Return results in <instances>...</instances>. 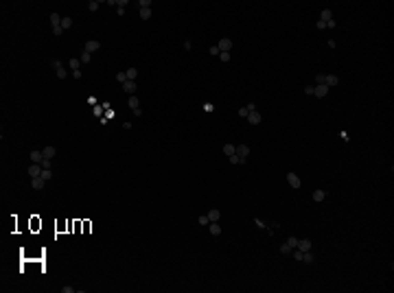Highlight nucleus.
<instances>
[{"mask_svg":"<svg viewBox=\"0 0 394 293\" xmlns=\"http://www.w3.org/2000/svg\"><path fill=\"white\" fill-rule=\"evenodd\" d=\"M217 46H219L221 53H230V51H232V39H230V37H221Z\"/></svg>","mask_w":394,"mask_h":293,"instance_id":"f257e3e1","label":"nucleus"},{"mask_svg":"<svg viewBox=\"0 0 394 293\" xmlns=\"http://www.w3.org/2000/svg\"><path fill=\"white\" fill-rule=\"evenodd\" d=\"M98 48H101V42H96V39H90V42H86L83 51L92 55V53H96V51H98Z\"/></svg>","mask_w":394,"mask_h":293,"instance_id":"f03ea898","label":"nucleus"},{"mask_svg":"<svg viewBox=\"0 0 394 293\" xmlns=\"http://www.w3.org/2000/svg\"><path fill=\"white\" fill-rule=\"evenodd\" d=\"M329 85H324V83H320V85H313V96H320V99H322V96H326L329 94Z\"/></svg>","mask_w":394,"mask_h":293,"instance_id":"7ed1b4c3","label":"nucleus"},{"mask_svg":"<svg viewBox=\"0 0 394 293\" xmlns=\"http://www.w3.org/2000/svg\"><path fill=\"white\" fill-rule=\"evenodd\" d=\"M42 171H44V166H42V164H31V166H29V175H31V180H33V177H42Z\"/></svg>","mask_w":394,"mask_h":293,"instance_id":"20e7f679","label":"nucleus"},{"mask_svg":"<svg viewBox=\"0 0 394 293\" xmlns=\"http://www.w3.org/2000/svg\"><path fill=\"white\" fill-rule=\"evenodd\" d=\"M287 182H289V186H291V188H300V186H302L300 177L296 175V173H287Z\"/></svg>","mask_w":394,"mask_h":293,"instance_id":"39448f33","label":"nucleus"},{"mask_svg":"<svg viewBox=\"0 0 394 293\" xmlns=\"http://www.w3.org/2000/svg\"><path fill=\"white\" fill-rule=\"evenodd\" d=\"M123 90H125V94H136L138 85H136V81H125L123 83Z\"/></svg>","mask_w":394,"mask_h":293,"instance_id":"423d86ee","label":"nucleus"},{"mask_svg":"<svg viewBox=\"0 0 394 293\" xmlns=\"http://www.w3.org/2000/svg\"><path fill=\"white\" fill-rule=\"evenodd\" d=\"M296 250L309 252V250H311V241H309V238H298V247H296Z\"/></svg>","mask_w":394,"mask_h":293,"instance_id":"0eeeda50","label":"nucleus"},{"mask_svg":"<svg viewBox=\"0 0 394 293\" xmlns=\"http://www.w3.org/2000/svg\"><path fill=\"white\" fill-rule=\"evenodd\" d=\"M248 153H250V146H248V144H239V146H237V155H239V158L245 160V158H248Z\"/></svg>","mask_w":394,"mask_h":293,"instance_id":"6e6552de","label":"nucleus"},{"mask_svg":"<svg viewBox=\"0 0 394 293\" xmlns=\"http://www.w3.org/2000/svg\"><path fill=\"white\" fill-rule=\"evenodd\" d=\"M208 232H210L212 236H219V234H221V228H219V223H217V221H210V223H208Z\"/></svg>","mask_w":394,"mask_h":293,"instance_id":"1a4fd4ad","label":"nucleus"},{"mask_svg":"<svg viewBox=\"0 0 394 293\" xmlns=\"http://www.w3.org/2000/svg\"><path fill=\"white\" fill-rule=\"evenodd\" d=\"M44 184H46V180H42V177H33V180H31V186H33L35 190H42Z\"/></svg>","mask_w":394,"mask_h":293,"instance_id":"9d476101","label":"nucleus"},{"mask_svg":"<svg viewBox=\"0 0 394 293\" xmlns=\"http://www.w3.org/2000/svg\"><path fill=\"white\" fill-rule=\"evenodd\" d=\"M248 120H250V125H258L261 123V114L258 112H250L248 114Z\"/></svg>","mask_w":394,"mask_h":293,"instance_id":"9b49d317","label":"nucleus"},{"mask_svg":"<svg viewBox=\"0 0 394 293\" xmlns=\"http://www.w3.org/2000/svg\"><path fill=\"white\" fill-rule=\"evenodd\" d=\"M127 103H129V107H132V109H138V107H140V99H138L136 94H132V96H129Z\"/></svg>","mask_w":394,"mask_h":293,"instance_id":"f8f14e48","label":"nucleus"},{"mask_svg":"<svg viewBox=\"0 0 394 293\" xmlns=\"http://www.w3.org/2000/svg\"><path fill=\"white\" fill-rule=\"evenodd\" d=\"M337 77L335 75H326V79H324V85H329V88H333V85H337Z\"/></svg>","mask_w":394,"mask_h":293,"instance_id":"ddd939ff","label":"nucleus"},{"mask_svg":"<svg viewBox=\"0 0 394 293\" xmlns=\"http://www.w3.org/2000/svg\"><path fill=\"white\" fill-rule=\"evenodd\" d=\"M324 197H326V192L324 190H313V201H324Z\"/></svg>","mask_w":394,"mask_h":293,"instance_id":"4468645a","label":"nucleus"},{"mask_svg":"<svg viewBox=\"0 0 394 293\" xmlns=\"http://www.w3.org/2000/svg\"><path fill=\"white\" fill-rule=\"evenodd\" d=\"M42 153H44V158H51V160H53V158H55V146H44Z\"/></svg>","mask_w":394,"mask_h":293,"instance_id":"2eb2a0df","label":"nucleus"},{"mask_svg":"<svg viewBox=\"0 0 394 293\" xmlns=\"http://www.w3.org/2000/svg\"><path fill=\"white\" fill-rule=\"evenodd\" d=\"M31 160H33L35 164H40V162L44 160V153H42V151H31Z\"/></svg>","mask_w":394,"mask_h":293,"instance_id":"dca6fc26","label":"nucleus"},{"mask_svg":"<svg viewBox=\"0 0 394 293\" xmlns=\"http://www.w3.org/2000/svg\"><path fill=\"white\" fill-rule=\"evenodd\" d=\"M68 66H70V70H79V66H81V59H79V57H72V59L68 61Z\"/></svg>","mask_w":394,"mask_h":293,"instance_id":"f3484780","label":"nucleus"},{"mask_svg":"<svg viewBox=\"0 0 394 293\" xmlns=\"http://www.w3.org/2000/svg\"><path fill=\"white\" fill-rule=\"evenodd\" d=\"M224 153H226L228 158L234 155V153H237V146H234V144H224Z\"/></svg>","mask_w":394,"mask_h":293,"instance_id":"a211bd4d","label":"nucleus"},{"mask_svg":"<svg viewBox=\"0 0 394 293\" xmlns=\"http://www.w3.org/2000/svg\"><path fill=\"white\" fill-rule=\"evenodd\" d=\"M331 18H333V13H331V9H324V11H322V13H320V20H322V22H329V20H331Z\"/></svg>","mask_w":394,"mask_h":293,"instance_id":"6ab92c4d","label":"nucleus"},{"mask_svg":"<svg viewBox=\"0 0 394 293\" xmlns=\"http://www.w3.org/2000/svg\"><path fill=\"white\" fill-rule=\"evenodd\" d=\"M219 217H221V212H219V210H217V208H215V210H210V212H208V219H210V221H219Z\"/></svg>","mask_w":394,"mask_h":293,"instance_id":"aec40b11","label":"nucleus"},{"mask_svg":"<svg viewBox=\"0 0 394 293\" xmlns=\"http://www.w3.org/2000/svg\"><path fill=\"white\" fill-rule=\"evenodd\" d=\"M79 59H81V64H90V61H92V55H90V53H86V51H83V53H81V55H79Z\"/></svg>","mask_w":394,"mask_h":293,"instance_id":"412c9836","label":"nucleus"},{"mask_svg":"<svg viewBox=\"0 0 394 293\" xmlns=\"http://www.w3.org/2000/svg\"><path fill=\"white\" fill-rule=\"evenodd\" d=\"M72 27V18H61V29L66 31V29H70Z\"/></svg>","mask_w":394,"mask_h":293,"instance_id":"4be33fe9","label":"nucleus"},{"mask_svg":"<svg viewBox=\"0 0 394 293\" xmlns=\"http://www.w3.org/2000/svg\"><path fill=\"white\" fill-rule=\"evenodd\" d=\"M136 77H138V70H136V68H129V70H127V81H134Z\"/></svg>","mask_w":394,"mask_h":293,"instance_id":"5701e85b","label":"nucleus"},{"mask_svg":"<svg viewBox=\"0 0 394 293\" xmlns=\"http://www.w3.org/2000/svg\"><path fill=\"white\" fill-rule=\"evenodd\" d=\"M287 245H289L291 250H296V247H298V238H296V236H289V238H287Z\"/></svg>","mask_w":394,"mask_h":293,"instance_id":"b1692460","label":"nucleus"},{"mask_svg":"<svg viewBox=\"0 0 394 293\" xmlns=\"http://www.w3.org/2000/svg\"><path fill=\"white\" fill-rule=\"evenodd\" d=\"M302 260H304V262H313V260H315V256H313V254H311V250H309V252H304V254H302Z\"/></svg>","mask_w":394,"mask_h":293,"instance_id":"393cba45","label":"nucleus"},{"mask_svg":"<svg viewBox=\"0 0 394 293\" xmlns=\"http://www.w3.org/2000/svg\"><path fill=\"white\" fill-rule=\"evenodd\" d=\"M51 24H53V27H57V24H61V18H59L57 13H51Z\"/></svg>","mask_w":394,"mask_h":293,"instance_id":"a878e982","label":"nucleus"},{"mask_svg":"<svg viewBox=\"0 0 394 293\" xmlns=\"http://www.w3.org/2000/svg\"><path fill=\"white\" fill-rule=\"evenodd\" d=\"M230 162H232V164H245V160H243V158H239L237 153H234V155H230Z\"/></svg>","mask_w":394,"mask_h":293,"instance_id":"bb28decb","label":"nucleus"},{"mask_svg":"<svg viewBox=\"0 0 394 293\" xmlns=\"http://www.w3.org/2000/svg\"><path fill=\"white\" fill-rule=\"evenodd\" d=\"M140 18L142 20H149L151 18V9H140Z\"/></svg>","mask_w":394,"mask_h":293,"instance_id":"cd10ccee","label":"nucleus"},{"mask_svg":"<svg viewBox=\"0 0 394 293\" xmlns=\"http://www.w3.org/2000/svg\"><path fill=\"white\" fill-rule=\"evenodd\" d=\"M68 77V72H66V68L61 66V68H57V79H66Z\"/></svg>","mask_w":394,"mask_h":293,"instance_id":"c85d7f7f","label":"nucleus"},{"mask_svg":"<svg viewBox=\"0 0 394 293\" xmlns=\"http://www.w3.org/2000/svg\"><path fill=\"white\" fill-rule=\"evenodd\" d=\"M51 177H53V173H51V168H44V171H42V180H46V182H48V180H51Z\"/></svg>","mask_w":394,"mask_h":293,"instance_id":"c756f323","label":"nucleus"},{"mask_svg":"<svg viewBox=\"0 0 394 293\" xmlns=\"http://www.w3.org/2000/svg\"><path fill=\"white\" fill-rule=\"evenodd\" d=\"M40 164H42V166H44V168H51V166H53V162H51V158H44V160H42V162H40Z\"/></svg>","mask_w":394,"mask_h":293,"instance_id":"7c9ffc66","label":"nucleus"},{"mask_svg":"<svg viewBox=\"0 0 394 293\" xmlns=\"http://www.w3.org/2000/svg\"><path fill=\"white\" fill-rule=\"evenodd\" d=\"M219 53H221V51H219V46H217V44H215V46H210V55H212V57H219Z\"/></svg>","mask_w":394,"mask_h":293,"instance_id":"2f4dec72","label":"nucleus"},{"mask_svg":"<svg viewBox=\"0 0 394 293\" xmlns=\"http://www.w3.org/2000/svg\"><path fill=\"white\" fill-rule=\"evenodd\" d=\"M116 79H118L120 83H125V81H127V72H118V75H116Z\"/></svg>","mask_w":394,"mask_h":293,"instance_id":"473e14b6","label":"nucleus"},{"mask_svg":"<svg viewBox=\"0 0 394 293\" xmlns=\"http://www.w3.org/2000/svg\"><path fill=\"white\" fill-rule=\"evenodd\" d=\"M280 252H283V254H291L293 250H291V247L287 245V243H283V245H280Z\"/></svg>","mask_w":394,"mask_h":293,"instance_id":"72a5a7b5","label":"nucleus"},{"mask_svg":"<svg viewBox=\"0 0 394 293\" xmlns=\"http://www.w3.org/2000/svg\"><path fill=\"white\" fill-rule=\"evenodd\" d=\"M199 223H202V225H208V223H210V219H208V214H202V217H199Z\"/></svg>","mask_w":394,"mask_h":293,"instance_id":"f704fd0d","label":"nucleus"},{"mask_svg":"<svg viewBox=\"0 0 394 293\" xmlns=\"http://www.w3.org/2000/svg\"><path fill=\"white\" fill-rule=\"evenodd\" d=\"M53 33H55L57 37H59V35L64 33V29H61V24H57V27H53Z\"/></svg>","mask_w":394,"mask_h":293,"instance_id":"c9c22d12","label":"nucleus"},{"mask_svg":"<svg viewBox=\"0 0 394 293\" xmlns=\"http://www.w3.org/2000/svg\"><path fill=\"white\" fill-rule=\"evenodd\" d=\"M248 114H250L248 107H241V109H239V116H243V118H248Z\"/></svg>","mask_w":394,"mask_h":293,"instance_id":"e433bc0d","label":"nucleus"},{"mask_svg":"<svg viewBox=\"0 0 394 293\" xmlns=\"http://www.w3.org/2000/svg\"><path fill=\"white\" fill-rule=\"evenodd\" d=\"M219 59L221 61H230V53H219Z\"/></svg>","mask_w":394,"mask_h":293,"instance_id":"4c0bfd02","label":"nucleus"},{"mask_svg":"<svg viewBox=\"0 0 394 293\" xmlns=\"http://www.w3.org/2000/svg\"><path fill=\"white\" fill-rule=\"evenodd\" d=\"M324 79H326V75H317V77H315V85H320V83H324Z\"/></svg>","mask_w":394,"mask_h":293,"instance_id":"58836bf2","label":"nucleus"},{"mask_svg":"<svg viewBox=\"0 0 394 293\" xmlns=\"http://www.w3.org/2000/svg\"><path fill=\"white\" fill-rule=\"evenodd\" d=\"M302 254H304V252H300V250H296V252H293V258H296V260H302Z\"/></svg>","mask_w":394,"mask_h":293,"instance_id":"ea45409f","label":"nucleus"},{"mask_svg":"<svg viewBox=\"0 0 394 293\" xmlns=\"http://www.w3.org/2000/svg\"><path fill=\"white\" fill-rule=\"evenodd\" d=\"M88 7H90V11H96V9H98V2H96V0H94V2L90 0V5H88Z\"/></svg>","mask_w":394,"mask_h":293,"instance_id":"a19ab883","label":"nucleus"},{"mask_svg":"<svg viewBox=\"0 0 394 293\" xmlns=\"http://www.w3.org/2000/svg\"><path fill=\"white\" fill-rule=\"evenodd\" d=\"M51 66L57 70V68H61V61H59V59H53V61H51Z\"/></svg>","mask_w":394,"mask_h":293,"instance_id":"79ce46f5","label":"nucleus"},{"mask_svg":"<svg viewBox=\"0 0 394 293\" xmlns=\"http://www.w3.org/2000/svg\"><path fill=\"white\" fill-rule=\"evenodd\" d=\"M72 77H75V79H81L83 75H81V70H72Z\"/></svg>","mask_w":394,"mask_h":293,"instance_id":"37998d69","label":"nucleus"},{"mask_svg":"<svg viewBox=\"0 0 394 293\" xmlns=\"http://www.w3.org/2000/svg\"><path fill=\"white\" fill-rule=\"evenodd\" d=\"M326 27H329V29H333V27H337V22H335V20H333V18H331V20H329V22H326Z\"/></svg>","mask_w":394,"mask_h":293,"instance_id":"c03bdc74","label":"nucleus"},{"mask_svg":"<svg viewBox=\"0 0 394 293\" xmlns=\"http://www.w3.org/2000/svg\"><path fill=\"white\" fill-rule=\"evenodd\" d=\"M304 94H311V96H313V85H307V88H304Z\"/></svg>","mask_w":394,"mask_h":293,"instance_id":"a18cd8bd","label":"nucleus"}]
</instances>
